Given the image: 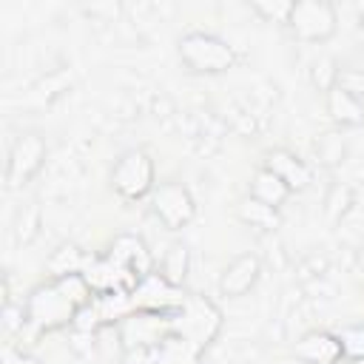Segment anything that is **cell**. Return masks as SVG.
I'll return each mask as SVG.
<instances>
[{
    "label": "cell",
    "mask_w": 364,
    "mask_h": 364,
    "mask_svg": "<svg viewBox=\"0 0 364 364\" xmlns=\"http://www.w3.org/2000/svg\"><path fill=\"white\" fill-rule=\"evenodd\" d=\"M3 364H43L34 353L23 350V347H14V344H6L3 347Z\"/></svg>",
    "instance_id": "obj_24"
},
{
    "label": "cell",
    "mask_w": 364,
    "mask_h": 364,
    "mask_svg": "<svg viewBox=\"0 0 364 364\" xmlns=\"http://www.w3.org/2000/svg\"><path fill=\"white\" fill-rule=\"evenodd\" d=\"M236 219H239L242 225L259 230V233H273V230L282 225L279 208H270V205H264V202H259V199H253V196H242V199L236 202Z\"/></svg>",
    "instance_id": "obj_13"
},
{
    "label": "cell",
    "mask_w": 364,
    "mask_h": 364,
    "mask_svg": "<svg viewBox=\"0 0 364 364\" xmlns=\"http://www.w3.org/2000/svg\"><path fill=\"white\" fill-rule=\"evenodd\" d=\"M3 327H6V333H9V336H23V330L28 327L26 304L3 301Z\"/></svg>",
    "instance_id": "obj_22"
},
{
    "label": "cell",
    "mask_w": 364,
    "mask_h": 364,
    "mask_svg": "<svg viewBox=\"0 0 364 364\" xmlns=\"http://www.w3.org/2000/svg\"><path fill=\"white\" fill-rule=\"evenodd\" d=\"M316 156L324 168H341L350 156V142L347 136L341 134V128H333V131H324L318 134L316 139Z\"/></svg>",
    "instance_id": "obj_16"
},
{
    "label": "cell",
    "mask_w": 364,
    "mask_h": 364,
    "mask_svg": "<svg viewBox=\"0 0 364 364\" xmlns=\"http://www.w3.org/2000/svg\"><path fill=\"white\" fill-rule=\"evenodd\" d=\"M151 210L165 230H182L196 219V199L188 185L168 179L159 182L151 193Z\"/></svg>",
    "instance_id": "obj_7"
},
{
    "label": "cell",
    "mask_w": 364,
    "mask_h": 364,
    "mask_svg": "<svg viewBox=\"0 0 364 364\" xmlns=\"http://www.w3.org/2000/svg\"><path fill=\"white\" fill-rule=\"evenodd\" d=\"M262 279V259L256 253H239L233 256L222 273H219V293L228 299H242L245 293H250L256 287V282Z\"/></svg>",
    "instance_id": "obj_8"
},
{
    "label": "cell",
    "mask_w": 364,
    "mask_h": 364,
    "mask_svg": "<svg viewBox=\"0 0 364 364\" xmlns=\"http://www.w3.org/2000/svg\"><path fill=\"white\" fill-rule=\"evenodd\" d=\"M293 355L301 364H338L344 358L338 333L330 330H307L296 344H293Z\"/></svg>",
    "instance_id": "obj_11"
},
{
    "label": "cell",
    "mask_w": 364,
    "mask_h": 364,
    "mask_svg": "<svg viewBox=\"0 0 364 364\" xmlns=\"http://www.w3.org/2000/svg\"><path fill=\"white\" fill-rule=\"evenodd\" d=\"M37 233H40V210H37L34 205H28V208H23V210L17 213L14 236H17L20 245H31V242L37 239Z\"/></svg>",
    "instance_id": "obj_21"
},
{
    "label": "cell",
    "mask_w": 364,
    "mask_h": 364,
    "mask_svg": "<svg viewBox=\"0 0 364 364\" xmlns=\"http://www.w3.org/2000/svg\"><path fill=\"white\" fill-rule=\"evenodd\" d=\"M191 270V250L185 242H171L168 250L159 259V279H165L171 287H182Z\"/></svg>",
    "instance_id": "obj_15"
},
{
    "label": "cell",
    "mask_w": 364,
    "mask_h": 364,
    "mask_svg": "<svg viewBox=\"0 0 364 364\" xmlns=\"http://www.w3.org/2000/svg\"><path fill=\"white\" fill-rule=\"evenodd\" d=\"M77 304L57 287V282H46L40 287L31 290V296L26 299V313H28V327L34 333H51L60 330L65 324H74L77 316Z\"/></svg>",
    "instance_id": "obj_3"
},
{
    "label": "cell",
    "mask_w": 364,
    "mask_h": 364,
    "mask_svg": "<svg viewBox=\"0 0 364 364\" xmlns=\"http://www.w3.org/2000/svg\"><path fill=\"white\" fill-rule=\"evenodd\" d=\"M108 179L122 202H139L156 188V162L145 148H128L114 159Z\"/></svg>",
    "instance_id": "obj_2"
},
{
    "label": "cell",
    "mask_w": 364,
    "mask_h": 364,
    "mask_svg": "<svg viewBox=\"0 0 364 364\" xmlns=\"http://www.w3.org/2000/svg\"><path fill=\"white\" fill-rule=\"evenodd\" d=\"M290 9H293L290 0H253L250 3V11L259 14L264 23H284L287 26Z\"/></svg>",
    "instance_id": "obj_20"
},
{
    "label": "cell",
    "mask_w": 364,
    "mask_h": 364,
    "mask_svg": "<svg viewBox=\"0 0 364 364\" xmlns=\"http://www.w3.org/2000/svg\"><path fill=\"white\" fill-rule=\"evenodd\" d=\"M247 196H253V199H259V202H264V205L282 210V205L290 199V188H287L273 171H267V168L259 165V168L253 171V176H250V191H247Z\"/></svg>",
    "instance_id": "obj_14"
},
{
    "label": "cell",
    "mask_w": 364,
    "mask_h": 364,
    "mask_svg": "<svg viewBox=\"0 0 364 364\" xmlns=\"http://www.w3.org/2000/svg\"><path fill=\"white\" fill-rule=\"evenodd\" d=\"M310 82H313L321 94H327L330 88H336V85L341 82V80H338V63H336L333 57L316 60L313 68H310Z\"/></svg>",
    "instance_id": "obj_19"
},
{
    "label": "cell",
    "mask_w": 364,
    "mask_h": 364,
    "mask_svg": "<svg viewBox=\"0 0 364 364\" xmlns=\"http://www.w3.org/2000/svg\"><path fill=\"white\" fill-rule=\"evenodd\" d=\"M108 259L131 279V282H139L151 273L154 267V256L148 253L145 242L134 233H119L114 242H111V250H108Z\"/></svg>",
    "instance_id": "obj_9"
},
{
    "label": "cell",
    "mask_w": 364,
    "mask_h": 364,
    "mask_svg": "<svg viewBox=\"0 0 364 364\" xmlns=\"http://www.w3.org/2000/svg\"><path fill=\"white\" fill-rule=\"evenodd\" d=\"M347 364H364V358H347Z\"/></svg>",
    "instance_id": "obj_26"
},
{
    "label": "cell",
    "mask_w": 364,
    "mask_h": 364,
    "mask_svg": "<svg viewBox=\"0 0 364 364\" xmlns=\"http://www.w3.org/2000/svg\"><path fill=\"white\" fill-rule=\"evenodd\" d=\"M176 321V333L182 341H188L196 353L202 347H208L219 327H222V313L216 310V304H210L208 299L202 296H191V299H182L179 304V316H173Z\"/></svg>",
    "instance_id": "obj_6"
},
{
    "label": "cell",
    "mask_w": 364,
    "mask_h": 364,
    "mask_svg": "<svg viewBox=\"0 0 364 364\" xmlns=\"http://www.w3.org/2000/svg\"><path fill=\"white\" fill-rule=\"evenodd\" d=\"M358 34H361V40H364V6H361V28H358Z\"/></svg>",
    "instance_id": "obj_25"
},
{
    "label": "cell",
    "mask_w": 364,
    "mask_h": 364,
    "mask_svg": "<svg viewBox=\"0 0 364 364\" xmlns=\"http://www.w3.org/2000/svg\"><path fill=\"white\" fill-rule=\"evenodd\" d=\"M344 358H364V324H350L338 333Z\"/></svg>",
    "instance_id": "obj_23"
},
{
    "label": "cell",
    "mask_w": 364,
    "mask_h": 364,
    "mask_svg": "<svg viewBox=\"0 0 364 364\" xmlns=\"http://www.w3.org/2000/svg\"><path fill=\"white\" fill-rule=\"evenodd\" d=\"M287 28L301 43H327L338 31V11L330 0H296Z\"/></svg>",
    "instance_id": "obj_5"
},
{
    "label": "cell",
    "mask_w": 364,
    "mask_h": 364,
    "mask_svg": "<svg viewBox=\"0 0 364 364\" xmlns=\"http://www.w3.org/2000/svg\"><path fill=\"white\" fill-rule=\"evenodd\" d=\"M48 156V145L46 136L40 131H20L9 148V159H6V188L20 191L26 188L46 165Z\"/></svg>",
    "instance_id": "obj_4"
},
{
    "label": "cell",
    "mask_w": 364,
    "mask_h": 364,
    "mask_svg": "<svg viewBox=\"0 0 364 364\" xmlns=\"http://www.w3.org/2000/svg\"><path fill=\"white\" fill-rule=\"evenodd\" d=\"M179 63L191 74H225L236 65V51L228 40L210 31H188L176 43Z\"/></svg>",
    "instance_id": "obj_1"
},
{
    "label": "cell",
    "mask_w": 364,
    "mask_h": 364,
    "mask_svg": "<svg viewBox=\"0 0 364 364\" xmlns=\"http://www.w3.org/2000/svg\"><path fill=\"white\" fill-rule=\"evenodd\" d=\"M324 105H327L330 119L338 128H361L364 125V100L344 82H338L336 88H330L324 94Z\"/></svg>",
    "instance_id": "obj_12"
},
{
    "label": "cell",
    "mask_w": 364,
    "mask_h": 364,
    "mask_svg": "<svg viewBox=\"0 0 364 364\" xmlns=\"http://www.w3.org/2000/svg\"><path fill=\"white\" fill-rule=\"evenodd\" d=\"M262 168L273 171L290 188V193H299V191L310 188V182H313L310 165L299 154H293L290 148H273V151H267L264 159H262Z\"/></svg>",
    "instance_id": "obj_10"
},
{
    "label": "cell",
    "mask_w": 364,
    "mask_h": 364,
    "mask_svg": "<svg viewBox=\"0 0 364 364\" xmlns=\"http://www.w3.org/2000/svg\"><path fill=\"white\" fill-rule=\"evenodd\" d=\"M353 202H355V191L347 182H333L327 188V196H324V216L330 222H341L350 213Z\"/></svg>",
    "instance_id": "obj_18"
},
{
    "label": "cell",
    "mask_w": 364,
    "mask_h": 364,
    "mask_svg": "<svg viewBox=\"0 0 364 364\" xmlns=\"http://www.w3.org/2000/svg\"><path fill=\"white\" fill-rule=\"evenodd\" d=\"M46 264H48L51 279H57V276H68V273H82V270H85V256H82V250H80L77 245L65 242V245H60V247L48 256Z\"/></svg>",
    "instance_id": "obj_17"
}]
</instances>
